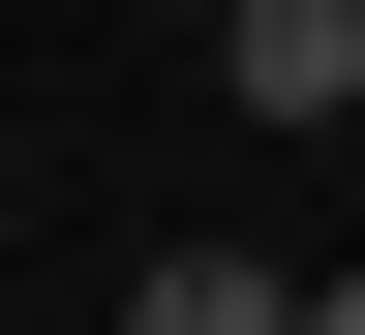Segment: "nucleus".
<instances>
[{
	"instance_id": "obj_2",
	"label": "nucleus",
	"mask_w": 365,
	"mask_h": 335,
	"mask_svg": "<svg viewBox=\"0 0 365 335\" xmlns=\"http://www.w3.org/2000/svg\"><path fill=\"white\" fill-rule=\"evenodd\" d=\"M122 335H304V274H244V244H153V305Z\"/></svg>"
},
{
	"instance_id": "obj_1",
	"label": "nucleus",
	"mask_w": 365,
	"mask_h": 335,
	"mask_svg": "<svg viewBox=\"0 0 365 335\" xmlns=\"http://www.w3.org/2000/svg\"><path fill=\"white\" fill-rule=\"evenodd\" d=\"M213 61H244V122H365V0H213Z\"/></svg>"
},
{
	"instance_id": "obj_4",
	"label": "nucleus",
	"mask_w": 365,
	"mask_h": 335,
	"mask_svg": "<svg viewBox=\"0 0 365 335\" xmlns=\"http://www.w3.org/2000/svg\"><path fill=\"white\" fill-rule=\"evenodd\" d=\"M182 31H213V0H182Z\"/></svg>"
},
{
	"instance_id": "obj_3",
	"label": "nucleus",
	"mask_w": 365,
	"mask_h": 335,
	"mask_svg": "<svg viewBox=\"0 0 365 335\" xmlns=\"http://www.w3.org/2000/svg\"><path fill=\"white\" fill-rule=\"evenodd\" d=\"M304 335H365V274H304Z\"/></svg>"
}]
</instances>
